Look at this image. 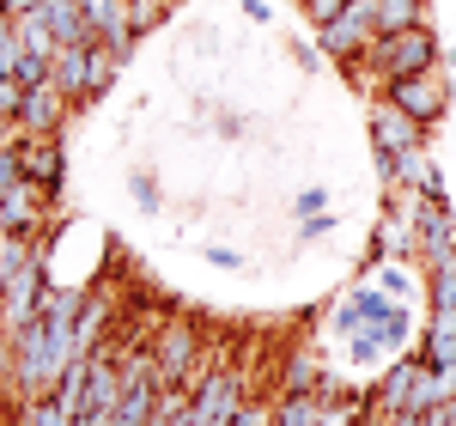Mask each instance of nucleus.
Wrapping results in <instances>:
<instances>
[{
  "mask_svg": "<svg viewBox=\"0 0 456 426\" xmlns=\"http://www.w3.org/2000/svg\"><path fill=\"white\" fill-rule=\"evenodd\" d=\"M43 292H49L43 250L31 238H6V250H0V323H6V335L43 311Z\"/></svg>",
  "mask_w": 456,
  "mask_h": 426,
  "instance_id": "f257e3e1",
  "label": "nucleus"
},
{
  "mask_svg": "<svg viewBox=\"0 0 456 426\" xmlns=\"http://www.w3.org/2000/svg\"><path fill=\"white\" fill-rule=\"evenodd\" d=\"M335 329H341V335H371V341L389 354V348H402V341H408L414 311H408L402 299L378 292V286H353L347 299L335 305Z\"/></svg>",
  "mask_w": 456,
  "mask_h": 426,
  "instance_id": "f03ea898",
  "label": "nucleus"
},
{
  "mask_svg": "<svg viewBox=\"0 0 456 426\" xmlns=\"http://www.w3.org/2000/svg\"><path fill=\"white\" fill-rule=\"evenodd\" d=\"M116 49L104 43H61V55H55V86L68 92V104H92L98 92H110V79H116Z\"/></svg>",
  "mask_w": 456,
  "mask_h": 426,
  "instance_id": "7ed1b4c3",
  "label": "nucleus"
},
{
  "mask_svg": "<svg viewBox=\"0 0 456 426\" xmlns=\"http://www.w3.org/2000/svg\"><path fill=\"white\" fill-rule=\"evenodd\" d=\"M365 68H378V79H414V73L444 68V49H438V37L426 31V25H414V31L378 37L371 55H365Z\"/></svg>",
  "mask_w": 456,
  "mask_h": 426,
  "instance_id": "20e7f679",
  "label": "nucleus"
},
{
  "mask_svg": "<svg viewBox=\"0 0 456 426\" xmlns=\"http://www.w3.org/2000/svg\"><path fill=\"white\" fill-rule=\"evenodd\" d=\"M201 359L208 341L189 317H171L165 329H152V365H159V384H195L201 378Z\"/></svg>",
  "mask_w": 456,
  "mask_h": 426,
  "instance_id": "39448f33",
  "label": "nucleus"
},
{
  "mask_svg": "<svg viewBox=\"0 0 456 426\" xmlns=\"http://www.w3.org/2000/svg\"><path fill=\"white\" fill-rule=\"evenodd\" d=\"M249 402V384L238 365H208L195 378V396H189V421L195 426H232V414Z\"/></svg>",
  "mask_w": 456,
  "mask_h": 426,
  "instance_id": "423d86ee",
  "label": "nucleus"
},
{
  "mask_svg": "<svg viewBox=\"0 0 456 426\" xmlns=\"http://www.w3.org/2000/svg\"><path fill=\"white\" fill-rule=\"evenodd\" d=\"M316 43L329 61H365L371 43H378V19H371V0H347L329 25H316Z\"/></svg>",
  "mask_w": 456,
  "mask_h": 426,
  "instance_id": "0eeeda50",
  "label": "nucleus"
},
{
  "mask_svg": "<svg viewBox=\"0 0 456 426\" xmlns=\"http://www.w3.org/2000/svg\"><path fill=\"white\" fill-rule=\"evenodd\" d=\"M384 98L402 110V116H414L420 128H432V122L451 110V79H444V68L414 73V79H384Z\"/></svg>",
  "mask_w": 456,
  "mask_h": 426,
  "instance_id": "6e6552de",
  "label": "nucleus"
},
{
  "mask_svg": "<svg viewBox=\"0 0 456 426\" xmlns=\"http://www.w3.org/2000/svg\"><path fill=\"white\" fill-rule=\"evenodd\" d=\"M365 122H371V146H378V159H384V165H395L402 152H420V146H426V128L414 122V116H402L389 98H378Z\"/></svg>",
  "mask_w": 456,
  "mask_h": 426,
  "instance_id": "1a4fd4ad",
  "label": "nucleus"
},
{
  "mask_svg": "<svg viewBox=\"0 0 456 426\" xmlns=\"http://www.w3.org/2000/svg\"><path fill=\"white\" fill-rule=\"evenodd\" d=\"M19 165H25V183H31V189L55 195V189H61V165H68L61 135H19Z\"/></svg>",
  "mask_w": 456,
  "mask_h": 426,
  "instance_id": "9d476101",
  "label": "nucleus"
},
{
  "mask_svg": "<svg viewBox=\"0 0 456 426\" xmlns=\"http://www.w3.org/2000/svg\"><path fill=\"white\" fill-rule=\"evenodd\" d=\"M86 6V31H92V43H104V49H116V55H128V43H134V6L128 0H79Z\"/></svg>",
  "mask_w": 456,
  "mask_h": 426,
  "instance_id": "9b49d317",
  "label": "nucleus"
},
{
  "mask_svg": "<svg viewBox=\"0 0 456 426\" xmlns=\"http://www.w3.org/2000/svg\"><path fill=\"white\" fill-rule=\"evenodd\" d=\"M414 225H420V262H444L456 250V225H451V195H438V201H426L414 195Z\"/></svg>",
  "mask_w": 456,
  "mask_h": 426,
  "instance_id": "f8f14e48",
  "label": "nucleus"
},
{
  "mask_svg": "<svg viewBox=\"0 0 456 426\" xmlns=\"http://www.w3.org/2000/svg\"><path fill=\"white\" fill-rule=\"evenodd\" d=\"M420 372H426L420 354H402V359H395L384 378H378V390H371V414H378V421L408 414V396H414V384H420Z\"/></svg>",
  "mask_w": 456,
  "mask_h": 426,
  "instance_id": "ddd939ff",
  "label": "nucleus"
},
{
  "mask_svg": "<svg viewBox=\"0 0 456 426\" xmlns=\"http://www.w3.org/2000/svg\"><path fill=\"white\" fill-rule=\"evenodd\" d=\"M43 201H49L43 189L19 183V189L0 201V232H6V238H31L37 244V232H43Z\"/></svg>",
  "mask_w": 456,
  "mask_h": 426,
  "instance_id": "4468645a",
  "label": "nucleus"
},
{
  "mask_svg": "<svg viewBox=\"0 0 456 426\" xmlns=\"http://www.w3.org/2000/svg\"><path fill=\"white\" fill-rule=\"evenodd\" d=\"M61 104L68 92L49 79V86H31L25 92V110H19V135H61Z\"/></svg>",
  "mask_w": 456,
  "mask_h": 426,
  "instance_id": "2eb2a0df",
  "label": "nucleus"
},
{
  "mask_svg": "<svg viewBox=\"0 0 456 426\" xmlns=\"http://www.w3.org/2000/svg\"><path fill=\"white\" fill-rule=\"evenodd\" d=\"M384 171H389V183H402L408 195H426V201H438V195H444V177H438V165L426 159V146H420V152H402V159L384 165Z\"/></svg>",
  "mask_w": 456,
  "mask_h": 426,
  "instance_id": "dca6fc26",
  "label": "nucleus"
},
{
  "mask_svg": "<svg viewBox=\"0 0 456 426\" xmlns=\"http://www.w3.org/2000/svg\"><path fill=\"white\" fill-rule=\"evenodd\" d=\"M37 12L49 19L55 43H92V31H86V6H79V0H43Z\"/></svg>",
  "mask_w": 456,
  "mask_h": 426,
  "instance_id": "f3484780",
  "label": "nucleus"
},
{
  "mask_svg": "<svg viewBox=\"0 0 456 426\" xmlns=\"http://www.w3.org/2000/svg\"><path fill=\"white\" fill-rule=\"evenodd\" d=\"M371 19H378V37L414 31V25H426V0H371Z\"/></svg>",
  "mask_w": 456,
  "mask_h": 426,
  "instance_id": "a211bd4d",
  "label": "nucleus"
},
{
  "mask_svg": "<svg viewBox=\"0 0 456 426\" xmlns=\"http://www.w3.org/2000/svg\"><path fill=\"white\" fill-rule=\"evenodd\" d=\"M6 426H73V414L55 402V390H43V396H25L19 408H12V421Z\"/></svg>",
  "mask_w": 456,
  "mask_h": 426,
  "instance_id": "6ab92c4d",
  "label": "nucleus"
},
{
  "mask_svg": "<svg viewBox=\"0 0 456 426\" xmlns=\"http://www.w3.org/2000/svg\"><path fill=\"white\" fill-rule=\"evenodd\" d=\"M426 286H432V305H426V311H456V250L444 262L426 268Z\"/></svg>",
  "mask_w": 456,
  "mask_h": 426,
  "instance_id": "aec40b11",
  "label": "nucleus"
},
{
  "mask_svg": "<svg viewBox=\"0 0 456 426\" xmlns=\"http://www.w3.org/2000/svg\"><path fill=\"white\" fill-rule=\"evenodd\" d=\"M322 421V402L316 396H281L274 402V426H316Z\"/></svg>",
  "mask_w": 456,
  "mask_h": 426,
  "instance_id": "412c9836",
  "label": "nucleus"
},
{
  "mask_svg": "<svg viewBox=\"0 0 456 426\" xmlns=\"http://www.w3.org/2000/svg\"><path fill=\"white\" fill-rule=\"evenodd\" d=\"M378 292H389V299H402V305H408V292H414V281H408V268H395V262H384V268H378Z\"/></svg>",
  "mask_w": 456,
  "mask_h": 426,
  "instance_id": "4be33fe9",
  "label": "nucleus"
},
{
  "mask_svg": "<svg viewBox=\"0 0 456 426\" xmlns=\"http://www.w3.org/2000/svg\"><path fill=\"white\" fill-rule=\"evenodd\" d=\"M128 6H134V31H152L165 19V0H128Z\"/></svg>",
  "mask_w": 456,
  "mask_h": 426,
  "instance_id": "5701e85b",
  "label": "nucleus"
},
{
  "mask_svg": "<svg viewBox=\"0 0 456 426\" xmlns=\"http://www.w3.org/2000/svg\"><path fill=\"white\" fill-rule=\"evenodd\" d=\"M341 6H347V0H305V19H311V25H329Z\"/></svg>",
  "mask_w": 456,
  "mask_h": 426,
  "instance_id": "b1692460",
  "label": "nucleus"
},
{
  "mask_svg": "<svg viewBox=\"0 0 456 426\" xmlns=\"http://www.w3.org/2000/svg\"><path fill=\"white\" fill-rule=\"evenodd\" d=\"M208 262H213V268H244V256H238V250H225V244H213Z\"/></svg>",
  "mask_w": 456,
  "mask_h": 426,
  "instance_id": "393cba45",
  "label": "nucleus"
},
{
  "mask_svg": "<svg viewBox=\"0 0 456 426\" xmlns=\"http://www.w3.org/2000/svg\"><path fill=\"white\" fill-rule=\"evenodd\" d=\"M134 201H141V208H146V213L159 208V189H152V177H134Z\"/></svg>",
  "mask_w": 456,
  "mask_h": 426,
  "instance_id": "a878e982",
  "label": "nucleus"
},
{
  "mask_svg": "<svg viewBox=\"0 0 456 426\" xmlns=\"http://www.w3.org/2000/svg\"><path fill=\"white\" fill-rule=\"evenodd\" d=\"M37 6H43V0H0V12H6V19H31Z\"/></svg>",
  "mask_w": 456,
  "mask_h": 426,
  "instance_id": "bb28decb",
  "label": "nucleus"
},
{
  "mask_svg": "<svg viewBox=\"0 0 456 426\" xmlns=\"http://www.w3.org/2000/svg\"><path fill=\"white\" fill-rule=\"evenodd\" d=\"M322 201H329L322 189H305V195H298V213H322Z\"/></svg>",
  "mask_w": 456,
  "mask_h": 426,
  "instance_id": "cd10ccee",
  "label": "nucleus"
},
{
  "mask_svg": "<svg viewBox=\"0 0 456 426\" xmlns=\"http://www.w3.org/2000/svg\"><path fill=\"white\" fill-rule=\"evenodd\" d=\"M6 37H12V19H6V12H0V43H6Z\"/></svg>",
  "mask_w": 456,
  "mask_h": 426,
  "instance_id": "c85d7f7f",
  "label": "nucleus"
}]
</instances>
